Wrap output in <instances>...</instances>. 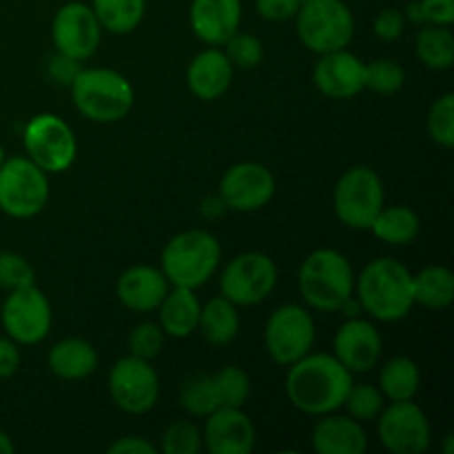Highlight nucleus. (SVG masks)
I'll list each match as a JSON object with an SVG mask.
<instances>
[{"label": "nucleus", "mask_w": 454, "mask_h": 454, "mask_svg": "<svg viewBox=\"0 0 454 454\" xmlns=\"http://www.w3.org/2000/svg\"><path fill=\"white\" fill-rule=\"evenodd\" d=\"M220 408H242L251 395V380L239 366H224L213 375Z\"/></svg>", "instance_id": "33"}, {"label": "nucleus", "mask_w": 454, "mask_h": 454, "mask_svg": "<svg viewBox=\"0 0 454 454\" xmlns=\"http://www.w3.org/2000/svg\"><path fill=\"white\" fill-rule=\"evenodd\" d=\"M27 158L38 164L44 173H62L74 164L78 142L74 131L62 118L53 114H40L27 122L25 133Z\"/></svg>", "instance_id": "10"}, {"label": "nucleus", "mask_w": 454, "mask_h": 454, "mask_svg": "<svg viewBox=\"0 0 454 454\" xmlns=\"http://www.w3.org/2000/svg\"><path fill=\"white\" fill-rule=\"evenodd\" d=\"M278 266L266 253L248 251L233 257L220 275L222 295L235 306H255L273 295Z\"/></svg>", "instance_id": "9"}, {"label": "nucleus", "mask_w": 454, "mask_h": 454, "mask_svg": "<svg viewBox=\"0 0 454 454\" xmlns=\"http://www.w3.org/2000/svg\"><path fill=\"white\" fill-rule=\"evenodd\" d=\"M384 340L372 322L350 317L335 335V357L350 372H368L380 364Z\"/></svg>", "instance_id": "19"}, {"label": "nucleus", "mask_w": 454, "mask_h": 454, "mask_svg": "<svg viewBox=\"0 0 454 454\" xmlns=\"http://www.w3.org/2000/svg\"><path fill=\"white\" fill-rule=\"evenodd\" d=\"M301 3L304 0H255V7L264 20L284 22L297 16Z\"/></svg>", "instance_id": "42"}, {"label": "nucleus", "mask_w": 454, "mask_h": 454, "mask_svg": "<svg viewBox=\"0 0 454 454\" xmlns=\"http://www.w3.org/2000/svg\"><path fill=\"white\" fill-rule=\"evenodd\" d=\"M0 319H3L7 337L16 344H40L51 331V304L35 284H29V286L9 291L3 310H0Z\"/></svg>", "instance_id": "12"}, {"label": "nucleus", "mask_w": 454, "mask_h": 454, "mask_svg": "<svg viewBox=\"0 0 454 454\" xmlns=\"http://www.w3.org/2000/svg\"><path fill=\"white\" fill-rule=\"evenodd\" d=\"M222 260V247L208 231L191 229L176 235L162 251V273L168 284L200 288L215 275Z\"/></svg>", "instance_id": "4"}, {"label": "nucleus", "mask_w": 454, "mask_h": 454, "mask_svg": "<svg viewBox=\"0 0 454 454\" xmlns=\"http://www.w3.org/2000/svg\"><path fill=\"white\" fill-rule=\"evenodd\" d=\"M412 295L415 304L424 309L442 310L454 301V275L448 266H426L412 275Z\"/></svg>", "instance_id": "27"}, {"label": "nucleus", "mask_w": 454, "mask_h": 454, "mask_svg": "<svg viewBox=\"0 0 454 454\" xmlns=\"http://www.w3.org/2000/svg\"><path fill=\"white\" fill-rule=\"evenodd\" d=\"M428 133L437 145L454 146V93H443L428 111Z\"/></svg>", "instance_id": "36"}, {"label": "nucleus", "mask_w": 454, "mask_h": 454, "mask_svg": "<svg viewBox=\"0 0 454 454\" xmlns=\"http://www.w3.org/2000/svg\"><path fill=\"white\" fill-rule=\"evenodd\" d=\"M4 160H7V158H4V149H3V145H0V164H3Z\"/></svg>", "instance_id": "50"}, {"label": "nucleus", "mask_w": 454, "mask_h": 454, "mask_svg": "<svg viewBox=\"0 0 454 454\" xmlns=\"http://www.w3.org/2000/svg\"><path fill=\"white\" fill-rule=\"evenodd\" d=\"M200 309L202 304L191 288L173 286V291H168L158 306L160 328L164 331V335L184 340L198 331Z\"/></svg>", "instance_id": "25"}, {"label": "nucleus", "mask_w": 454, "mask_h": 454, "mask_svg": "<svg viewBox=\"0 0 454 454\" xmlns=\"http://www.w3.org/2000/svg\"><path fill=\"white\" fill-rule=\"evenodd\" d=\"M13 450H16V446H13L12 437H9L7 433H3V430H0V454H12Z\"/></svg>", "instance_id": "49"}, {"label": "nucleus", "mask_w": 454, "mask_h": 454, "mask_svg": "<svg viewBox=\"0 0 454 454\" xmlns=\"http://www.w3.org/2000/svg\"><path fill=\"white\" fill-rule=\"evenodd\" d=\"M301 44L315 53L346 49L355 35V18L341 0H304L295 16Z\"/></svg>", "instance_id": "6"}, {"label": "nucleus", "mask_w": 454, "mask_h": 454, "mask_svg": "<svg viewBox=\"0 0 454 454\" xmlns=\"http://www.w3.org/2000/svg\"><path fill=\"white\" fill-rule=\"evenodd\" d=\"M222 211H224V202H222V198L207 200V202L202 204V213H204V215H207V217L220 215Z\"/></svg>", "instance_id": "48"}, {"label": "nucleus", "mask_w": 454, "mask_h": 454, "mask_svg": "<svg viewBox=\"0 0 454 454\" xmlns=\"http://www.w3.org/2000/svg\"><path fill=\"white\" fill-rule=\"evenodd\" d=\"M109 454H155V446L145 437H122L111 443Z\"/></svg>", "instance_id": "46"}, {"label": "nucleus", "mask_w": 454, "mask_h": 454, "mask_svg": "<svg viewBox=\"0 0 454 454\" xmlns=\"http://www.w3.org/2000/svg\"><path fill=\"white\" fill-rule=\"evenodd\" d=\"M357 300L377 322H399L415 306L412 273L395 257H377L359 273Z\"/></svg>", "instance_id": "2"}, {"label": "nucleus", "mask_w": 454, "mask_h": 454, "mask_svg": "<svg viewBox=\"0 0 454 454\" xmlns=\"http://www.w3.org/2000/svg\"><path fill=\"white\" fill-rule=\"evenodd\" d=\"M202 446L211 454H251L255 448V426L242 408H217L207 415Z\"/></svg>", "instance_id": "18"}, {"label": "nucleus", "mask_w": 454, "mask_h": 454, "mask_svg": "<svg viewBox=\"0 0 454 454\" xmlns=\"http://www.w3.org/2000/svg\"><path fill=\"white\" fill-rule=\"evenodd\" d=\"M164 348V331L160 328V324H137L136 328H131L129 333V350H131L133 357H140L151 362V359L158 357Z\"/></svg>", "instance_id": "39"}, {"label": "nucleus", "mask_w": 454, "mask_h": 454, "mask_svg": "<svg viewBox=\"0 0 454 454\" xmlns=\"http://www.w3.org/2000/svg\"><path fill=\"white\" fill-rule=\"evenodd\" d=\"M71 98L84 118L100 124L127 118L136 102L131 82L114 69H82L71 82Z\"/></svg>", "instance_id": "3"}, {"label": "nucleus", "mask_w": 454, "mask_h": 454, "mask_svg": "<svg viewBox=\"0 0 454 454\" xmlns=\"http://www.w3.org/2000/svg\"><path fill=\"white\" fill-rule=\"evenodd\" d=\"M47 366L58 380L80 381L93 375L98 368V353L87 340L67 337L51 346L47 355Z\"/></svg>", "instance_id": "24"}, {"label": "nucleus", "mask_w": 454, "mask_h": 454, "mask_svg": "<svg viewBox=\"0 0 454 454\" xmlns=\"http://www.w3.org/2000/svg\"><path fill=\"white\" fill-rule=\"evenodd\" d=\"M426 22L450 27L454 22V0H419Z\"/></svg>", "instance_id": "44"}, {"label": "nucleus", "mask_w": 454, "mask_h": 454, "mask_svg": "<svg viewBox=\"0 0 454 454\" xmlns=\"http://www.w3.org/2000/svg\"><path fill=\"white\" fill-rule=\"evenodd\" d=\"M350 384L353 372L335 355L309 353L288 366L286 395L300 412L322 417L341 408Z\"/></svg>", "instance_id": "1"}, {"label": "nucleus", "mask_w": 454, "mask_h": 454, "mask_svg": "<svg viewBox=\"0 0 454 454\" xmlns=\"http://www.w3.org/2000/svg\"><path fill=\"white\" fill-rule=\"evenodd\" d=\"M403 16H406V20L415 22V25H426V18H424V12H421L419 0H412V3H408Z\"/></svg>", "instance_id": "47"}, {"label": "nucleus", "mask_w": 454, "mask_h": 454, "mask_svg": "<svg viewBox=\"0 0 454 454\" xmlns=\"http://www.w3.org/2000/svg\"><path fill=\"white\" fill-rule=\"evenodd\" d=\"M417 58L428 69L448 71L454 65V35L448 27L426 22L417 31Z\"/></svg>", "instance_id": "30"}, {"label": "nucleus", "mask_w": 454, "mask_h": 454, "mask_svg": "<svg viewBox=\"0 0 454 454\" xmlns=\"http://www.w3.org/2000/svg\"><path fill=\"white\" fill-rule=\"evenodd\" d=\"M341 406L348 411V417H353L355 421L368 424V421H375L380 412L384 411V395L377 386L350 384Z\"/></svg>", "instance_id": "34"}, {"label": "nucleus", "mask_w": 454, "mask_h": 454, "mask_svg": "<svg viewBox=\"0 0 454 454\" xmlns=\"http://www.w3.org/2000/svg\"><path fill=\"white\" fill-rule=\"evenodd\" d=\"M381 446L393 454H424L433 442L426 412L415 402H390L377 417Z\"/></svg>", "instance_id": "14"}, {"label": "nucleus", "mask_w": 454, "mask_h": 454, "mask_svg": "<svg viewBox=\"0 0 454 454\" xmlns=\"http://www.w3.org/2000/svg\"><path fill=\"white\" fill-rule=\"evenodd\" d=\"M47 173L29 158H12L0 164V211L16 220L34 217L47 207Z\"/></svg>", "instance_id": "8"}, {"label": "nucleus", "mask_w": 454, "mask_h": 454, "mask_svg": "<svg viewBox=\"0 0 454 454\" xmlns=\"http://www.w3.org/2000/svg\"><path fill=\"white\" fill-rule=\"evenodd\" d=\"M109 395L127 415H145L158 403L160 377L151 362L140 357L118 359L109 372Z\"/></svg>", "instance_id": "13"}, {"label": "nucleus", "mask_w": 454, "mask_h": 454, "mask_svg": "<svg viewBox=\"0 0 454 454\" xmlns=\"http://www.w3.org/2000/svg\"><path fill=\"white\" fill-rule=\"evenodd\" d=\"M180 406L193 417H207L220 408L215 380L208 372H195L182 384Z\"/></svg>", "instance_id": "32"}, {"label": "nucleus", "mask_w": 454, "mask_h": 454, "mask_svg": "<svg viewBox=\"0 0 454 454\" xmlns=\"http://www.w3.org/2000/svg\"><path fill=\"white\" fill-rule=\"evenodd\" d=\"M29 284H34V266L13 251L0 253V288L16 291Z\"/></svg>", "instance_id": "40"}, {"label": "nucleus", "mask_w": 454, "mask_h": 454, "mask_svg": "<svg viewBox=\"0 0 454 454\" xmlns=\"http://www.w3.org/2000/svg\"><path fill=\"white\" fill-rule=\"evenodd\" d=\"M160 450L164 454H198L202 450V433L191 421H173L162 433Z\"/></svg>", "instance_id": "35"}, {"label": "nucleus", "mask_w": 454, "mask_h": 454, "mask_svg": "<svg viewBox=\"0 0 454 454\" xmlns=\"http://www.w3.org/2000/svg\"><path fill=\"white\" fill-rule=\"evenodd\" d=\"M406 22L408 20L403 12L395 7H386L377 13L375 22H372V31L381 40H397L406 31Z\"/></svg>", "instance_id": "41"}, {"label": "nucleus", "mask_w": 454, "mask_h": 454, "mask_svg": "<svg viewBox=\"0 0 454 454\" xmlns=\"http://www.w3.org/2000/svg\"><path fill=\"white\" fill-rule=\"evenodd\" d=\"M233 69L235 67L222 49H204L189 65L186 82L195 98L211 102L229 91L233 82Z\"/></svg>", "instance_id": "23"}, {"label": "nucleus", "mask_w": 454, "mask_h": 454, "mask_svg": "<svg viewBox=\"0 0 454 454\" xmlns=\"http://www.w3.org/2000/svg\"><path fill=\"white\" fill-rule=\"evenodd\" d=\"M384 182L371 167H353L337 180L333 207L337 220L355 231H371L384 208Z\"/></svg>", "instance_id": "7"}, {"label": "nucleus", "mask_w": 454, "mask_h": 454, "mask_svg": "<svg viewBox=\"0 0 454 454\" xmlns=\"http://www.w3.org/2000/svg\"><path fill=\"white\" fill-rule=\"evenodd\" d=\"M310 443L317 454H364L368 448V437L362 424L353 417L328 412L315 424Z\"/></svg>", "instance_id": "22"}, {"label": "nucleus", "mask_w": 454, "mask_h": 454, "mask_svg": "<svg viewBox=\"0 0 454 454\" xmlns=\"http://www.w3.org/2000/svg\"><path fill=\"white\" fill-rule=\"evenodd\" d=\"M80 71H82L80 60L65 56V53H56V56L49 60L47 67L49 78H51L58 87H71V82H74L75 75H78Z\"/></svg>", "instance_id": "43"}, {"label": "nucleus", "mask_w": 454, "mask_h": 454, "mask_svg": "<svg viewBox=\"0 0 454 454\" xmlns=\"http://www.w3.org/2000/svg\"><path fill=\"white\" fill-rule=\"evenodd\" d=\"M315 344L313 315L297 304L279 306L264 326V346L279 366H291L309 355Z\"/></svg>", "instance_id": "11"}, {"label": "nucleus", "mask_w": 454, "mask_h": 454, "mask_svg": "<svg viewBox=\"0 0 454 454\" xmlns=\"http://www.w3.org/2000/svg\"><path fill=\"white\" fill-rule=\"evenodd\" d=\"M91 9L102 29L111 34H131L145 18L146 0H93Z\"/></svg>", "instance_id": "31"}, {"label": "nucleus", "mask_w": 454, "mask_h": 454, "mask_svg": "<svg viewBox=\"0 0 454 454\" xmlns=\"http://www.w3.org/2000/svg\"><path fill=\"white\" fill-rule=\"evenodd\" d=\"M313 82L331 100H348L366 89V65L346 49L322 53L313 69Z\"/></svg>", "instance_id": "17"}, {"label": "nucleus", "mask_w": 454, "mask_h": 454, "mask_svg": "<svg viewBox=\"0 0 454 454\" xmlns=\"http://www.w3.org/2000/svg\"><path fill=\"white\" fill-rule=\"evenodd\" d=\"M51 38L58 53L82 62L100 47L102 27L89 4L67 3L53 16Z\"/></svg>", "instance_id": "15"}, {"label": "nucleus", "mask_w": 454, "mask_h": 454, "mask_svg": "<svg viewBox=\"0 0 454 454\" xmlns=\"http://www.w3.org/2000/svg\"><path fill=\"white\" fill-rule=\"evenodd\" d=\"M403 80H406V74L399 62L390 60V58H380V60L366 65V87L375 93L393 96L403 87Z\"/></svg>", "instance_id": "37"}, {"label": "nucleus", "mask_w": 454, "mask_h": 454, "mask_svg": "<svg viewBox=\"0 0 454 454\" xmlns=\"http://www.w3.org/2000/svg\"><path fill=\"white\" fill-rule=\"evenodd\" d=\"M275 177L264 164H233L220 180V198L226 208L238 213H253L264 208L273 200Z\"/></svg>", "instance_id": "16"}, {"label": "nucleus", "mask_w": 454, "mask_h": 454, "mask_svg": "<svg viewBox=\"0 0 454 454\" xmlns=\"http://www.w3.org/2000/svg\"><path fill=\"white\" fill-rule=\"evenodd\" d=\"M222 47H224L222 51L226 53L231 65L239 67V69H253L264 58V49H262L260 38H255L253 34H244L239 29Z\"/></svg>", "instance_id": "38"}, {"label": "nucleus", "mask_w": 454, "mask_h": 454, "mask_svg": "<svg viewBox=\"0 0 454 454\" xmlns=\"http://www.w3.org/2000/svg\"><path fill=\"white\" fill-rule=\"evenodd\" d=\"M18 366H20V350L18 344L9 337H0V380L16 375Z\"/></svg>", "instance_id": "45"}, {"label": "nucleus", "mask_w": 454, "mask_h": 454, "mask_svg": "<svg viewBox=\"0 0 454 454\" xmlns=\"http://www.w3.org/2000/svg\"><path fill=\"white\" fill-rule=\"evenodd\" d=\"M419 229L421 220L411 207H384L371 226L375 238L390 247H408L417 239Z\"/></svg>", "instance_id": "29"}, {"label": "nucleus", "mask_w": 454, "mask_h": 454, "mask_svg": "<svg viewBox=\"0 0 454 454\" xmlns=\"http://www.w3.org/2000/svg\"><path fill=\"white\" fill-rule=\"evenodd\" d=\"M168 293V279L162 269L153 266H131L118 279V300L133 313H151Z\"/></svg>", "instance_id": "21"}, {"label": "nucleus", "mask_w": 454, "mask_h": 454, "mask_svg": "<svg viewBox=\"0 0 454 454\" xmlns=\"http://www.w3.org/2000/svg\"><path fill=\"white\" fill-rule=\"evenodd\" d=\"M300 291L310 309L337 313L355 291V275L348 260L335 248L313 251L300 269Z\"/></svg>", "instance_id": "5"}, {"label": "nucleus", "mask_w": 454, "mask_h": 454, "mask_svg": "<svg viewBox=\"0 0 454 454\" xmlns=\"http://www.w3.org/2000/svg\"><path fill=\"white\" fill-rule=\"evenodd\" d=\"M193 34L211 47H222L242 22V0H193L189 9Z\"/></svg>", "instance_id": "20"}, {"label": "nucleus", "mask_w": 454, "mask_h": 454, "mask_svg": "<svg viewBox=\"0 0 454 454\" xmlns=\"http://www.w3.org/2000/svg\"><path fill=\"white\" fill-rule=\"evenodd\" d=\"M198 331L211 346H226L238 337L239 313L233 301L224 295L213 297L200 309Z\"/></svg>", "instance_id": "26"}, {"label": "nucleus", "mask_w": 454, "mask_h": 454, "mask_svg": "<svg viewBox=\"0 0 454 454\" xmlns=\"http://www.w3.org/2000/svg\"><path fill=\"white\" fill-rule=\"evenodd\" d=\"M419 386L421 372L415 359L397 355V357L388 359L381 368L380 390L388 402H411L419 393Z\"/></svg>", "instance_id": "28"}]
</instances>
